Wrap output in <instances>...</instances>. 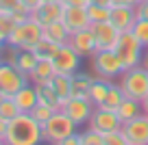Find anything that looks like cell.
Here are the masks:
<instances>
[{"label":"cell","instance_id":"60d3db41","mask_svg":"<svg viewBox=\"0 0 148 145\" xmlns=\"http://www.w3.org/2000/svg\"><path fill=\"white\" fill-rule=\"evenodd\" d=\"M94 5H102V7H111V0H92Z\"/></svg>","mask_w":148,"mask_h":145},{"label":"cell","instance_id":"e575fe53","mask_svg":"<svg viewBox=\"0 0 148 145\" xmlns=\"http://www.w3.org/2000/svg\"><path fill=\"white\" fill-rule=\"evenodd\" d=\"M20 5V0H0V13H13Z\"/></svg>","mask_w":148,"mask_h":145},{"label":"cell","instance_id":"83f0119b","mask_svg":"<svg viewBox=\"0 0 148 145\" xmlns=\"http://www.w3.org/2000/svg\"><path fill=\"white\" fill-rule=\"evenodd\" d=\"M87 13H89V20L94 22H107L111 15V7H102V5H94V2H89L87 5Z\"/></svg>","mask_w":148,"mask_h":145},{"label":"cell","instance_id":"1f68e13d","mask_svg":"<svg viewBox=\"0 0 148 145\" xmlns=\"http://www.w3.org/2000/svg\"><path fill=\"white\" fill-rule=\"evenodd\" d=\"M52 113H55V108H52V106H48V104H42V102H37L35 108L31 110V115H33V117H35L39 123L48 121V119L52 117Z\"/></svg>","mask_w":148,"mask_h":145},{"label":"cell","instance_id":"4316f807","mask_svg":"<svg viewBox=\"0 0 148 145\" xmlns=\"http://www.w3.org/2000/svg\"><path fill=\"white\" fill-rule=\"evenodd\" d=\"M57 50H59V43H55V41H48V39H39V43L33 48V52L37 54V59H52V56L57 54Z\"/></svg>","mask_w":148,"mask_h":145},{"label":"cell","instance_id":"4fadbf2b","mask_svg":"<svg viewBox=\"0 0 148 145\" xmlns=\"http://www.w3.org/2000/svg\"><path fill=\"white\" fill-rule=\"evenodd\" d=\"M68 43L72 45V48L79 52L83 59H85V56H92L94 52H96V39H94V30H92V26L70 33Z\"/></svg>","mask_w":148,"mask_h":145},{"label":"cell","instance_id":"d4e9b609","mask_svg":"<svg viewBox=\"0 0 148 145\" xmlns=\"http://www.w3.org/2000/svg\"><path fill=\"white\" fill-rule=\"evenodd\" d=\"M52 87H55L57 95L61 98V102H65L68 98H72V76H70V74H55Z\"/></svg>","mask_w":148,"mask_h":145},{"label":"cell","instance_id":"44dd1931","mask_svg":"<svg viewBox=\"0 0 148 145\" xmlns=\"http://www.w3.org/2000/svg\"><path fill=\"white\" fill-rule=\"evenodd\" d=\"M109 87H111V80H109V78H100V76L94 78L92 87H89V93H87V98L92 100L94 106H100L102 102H105L107 93H109Z\"/></svg>","mask_w":148,"mask_h":145},{"label":"cell","instance_id":"5b68a950","mask_svg":"<svg viewBox=\"0 0 148 145\" xmlns=\"http://www.w3.org/2000/svg\"><path fill=\"white\" fill-rule=\"evenodd\" d=\"M116 54L120 56L124 69L135 67V65L142 63V54H144V45L139 43V39L133 35V30H122L120 37H118V43H116Z\"/></svg>","mask_w":148,"mask_h":145},{"label":"cell","instance_id":"5bb4252c","mask_svg":"<svg viewBox=\"0 0 148 145\" xmlns=\"http://www.w3.org/2000/svg\"><path fill=\"white\" fill-rule=\"evenodd\" d=\"M63 9H65V7H63V2H61V0H50V2H46V0H44L42 5H39V7L31 13V18L37 20L42 26H46V24L57 22V20L63 18Z\"/></svg>","mask_w":148,"mask_h":145},{"label":"cell","instance_id":"74e56055","mask_svg":"<svg viewBox=\"0 0 148 145\" xmlns=\"http://www.w3.org/2000/svg\"><path fill=\"white\" fill-rule=\"evenodd\" d=\"M20 2H22V5H24V7H26V9H28V11H31V13H33V11H35L37 7L42 5L44 0H20Z\"/></svg>","mask_w":148,"mask_h":145},{"label":"cell","instance_id":"484cf974","mask_svg":"<svg viewBox=\"0 0 148 145\" xmlns=\"http://www.w3.org/2000/svg\"><path fill=\"white\" fill-rule=\"evenodd\" d=\"M126 95H124V91H122V87L118 85V82H111V87H109V93H107V98H105V102H102V108H109V110H116L118 106H120V102L124 100Z\"/></svg>","mask_w":148,"mask_h":145},{"label":"cell","instance_id":"52a82bcc","mask_svg":"<svg viewBox=\"0 0 148 145\" xmlns=\"http://www.w3.org/2000/svg\"><path fill=\"white\" fill-rule=\"evenodd\" d=\"M94 108H96V106L92 104L89 98H74V95L68 98V100L63 102V106H61V110H63L76 126L87 123L89 117H92V113H94Z\"/></svg>","mask_w":148,"mask_h":145},{"label":"cell","instance_id":"c3c4849f","mask_svg":"<svg viewBox=\"0 0 148 145\" xmlns=\"http://www.w3.org/2000/svg\"><path fill=\"white\" fill-rule=\"evenodd\" d=\"M146 115H148V113H146Z\"/></svg>","mask_w":148,"mask_h":145},{"label":"cell","instance_id":"ac0fdd59","mask_svg":"<svg viewBox=\"0 0 148 145\" xmlns=\"http://www.w3.org/2000/svg\"><path fill=\"white\" fill-rule=\"evenodd\" d=\"M55 74H57V69H55V65H52V59H39L37 65L33 67V72L28 74V80H31L33 85L50 82L52 78H55Z\"/></svg>","mask_w":148,"mask_h":145},{"label":"cell","instance_id":"4dcf8cb0","mask_svg":"<svg viewBox=\"0 0 148 145\" xmlns=\"http://www.w3.org/2000/svg\"><path fill=\"white\" fill-rule=\"evenodd\" d=\"M81 145H105V134L94 128H87L85 132H81Z\"/></svg>","mask_w":148,"mask_h":145},{"label":"cell","instance_id":"ee69618b","mask_svg":"<svg viewBox=\"0 0 148 145\" xmlns=\"http://www.w3.org/2000/svg\"><path fill=\"white\" fill-rule=\"evenodd\" d=\"M2 143H5V141H2V139H0V145H2Z\"/></svg>","mask_w":148,"mask_h":145},{"label":"cell","instance_id":"9a60e30c","mask_svg":"<svg viewBox=\"0 0 148 145\" xmlns=\"http://www.w3.org/2000/svg\"><path fill=\"white\" fill-rule=\"evenodd\" d=\"M61 22L68 26L70 33H74V30H81V28H87L89 24H92V20H89L87 7H65Z\"/></svg>","mask_w":148,"mask_h":145},{"label":"cell","instance_id":"bcb514c9","mask_svg":"<svg viewBox=\"0 0 148 145\" xmlns=\"http://www.w3.org/2000/svg\"><path fill=\"white\" fill-rule=\"evenodd\" d=\"M0 63H2V59H0Z\"/></svg>","mask_w":148,"mask_h":145},{"label":"cell","instance_id":"7bdbcfd3","mask_svg":"<svg viewBox=\"0 0 148 145\" xmlns=\"http://www.w3.org/2000/svg\"><path fill=\"white\" fill-rule=\"evenodd\" d=\"M5 48H7V43H0V59L5 56Z\"/></svg>","mask_w":148,"mask_h":145},{"label":"cell","instance_id":"2e32d148","mask_svg":"<svg viewBox=\"0 0 148 145\" xmlns=\"http://www.w3.org/2000/svg\"><path fill=\"white\" fill-rule=\"evenodd\" d=\"M137 20V13H135V7H126V5H111V15L109 22L118 28V30H131Z\"/></svg>","mask_w":148,"mask_h":145},{"label":"cell","instance_id":"ffe728a7","mask_svg":"<svg viewBox=\"0 0 148 145\" xmlns=\"http://www.w3.org/2000/svg\"><path fill=\"white\" fill-rule=\"evenodd\" d=\"M44 39L63 45V43H68V39H70V30L61 20H57V22H50V24L44 26Z\"/></svg>","mask_w":148,"mask_h":145},{"label":"cell","instance_id":"8fae6325","mask_svg":"<svg viewBox=\"0 0 148 145\" xmlns=\"http://www.w3.org/2000/svg\"><path fill=\"white\" fill-rule=\"evenodd\" d=\"M89 26H92L94 39H96V52L98 50H113V48H116L120 30H118L109 20H107V22H94V24H89Z\"/></svg>","mask_w":148,"mask_h":145},{"label":"cell","instance_id":"9c48e42d","mask_svg":"<svg viewBox=\"0 0 148 145\" xmlns=\"http://www.w3.org/2000/svg\"><path fill=\"white\" fill-rule=\"evenodd\" d=\"M24 85H28V76L22 74L15 65L2 61L0 63V89L7 95H13L18 89H22Z\"/></svg>","mask_w":148,"mask_h":145},{"label":"cell","instance_id":"7402d4cb","mask_svg":"<svg viewBox=\"0 0 148 145\" xmlns=\"http://www.w3.org/2000/svg\"><path fill=\"white\" fill-rule=\"evenodd\" d=\"M142 102L139 100H133V98H124V100L120 102V106L116 108V115L120 117V121H129V119L137 117V115H142Z\"/></svg>","mask_w":148,"mask_h":145},{"label":"cell","instance_id":"6da1fadb","mask_svg":"<svg viewBox=\"0 0 148 145\" xmlns=\"http://www.w3.org/2000/svg\"><path fill=\"white\" fill-rule=\"evenodd\" d=\"M44 141L42 123L37 121L31 113H20L13 119H9L7 126V145H37Z\"/></svg>","mask_w":148,"mask_h":145},{"label":"cell","instance_id":"8992f818","mask_svg":"<svg viewBox=\"0 0 148 145\" xmlns=\"http://www.w3.org/2000/svg\"><path fill=\"white\" fill-rule=\"evenodd\" d=\"M89 59H92L94 72L100 78L116 80V78H120L122 72H124V65H122L120 56L116 54V50H98V52H94Z\"/></svg>","mask_w":148,"mask_h":145},{"label":"cell","instance_id":"7dc6e473","mask_svg":"<svg viewBox=\"0 0 148 145\" xmlns=\"http://www.w3.org/2000/svg\"><path fill=\"white\" fill-rule=\"evenodd\" d=\"M46 2H50V0H46Z\"/></svg>","mask_w":148,"mask_h":145},{"label":"cell","instance_id":"7c38bea8","mask_svg":"<svg viewBox=\"0 0 148 145\" xmlns=\"http://www.w3.org/2000/svg\"><path fill=\"white\" fill-rule=\"evenodd\" d=\"M89 128H94V130L98 132H111V130H120L122 128V121L120 117L116 115V110H109V108H102V106H96L92 113V117H89L87 121Z\"/></svg>","mask_w":148,"mask_h":145},{"label":"cell","instance_id":"f546056e","mask_svg":"<svg viewBox=\"0 0 148 145\" xmlns=\"http://www.w3.org/2000/svg\"><path fill=\"white\" fill-rule=\"evenodd\" d=\"M13 28H15V20L11 18V13H0V43H7Z\"/></svg>","mask_w":148,"mask_h":145},{"label":"cell","instance_id":"d590c367","mask_svg":"<svg viewBox=\"0 0 148 145\" xmlns=\"http://www.w3.org/2000/svg\"><path fill=\"white\" fill-rule=\"evenodd\" d=\"M135 13H137V18L148 20V0H144V2H139V5L135 7Z\"/></svg>","mask_w":148,"mask_h":145},{"label":"cell","instance_id":"836d02e7","mask_svg":"<svg viewBox=\"0 0 148 145\" xmlns=\"http://www.w3.org/2000/svg\"><path fill=\"white\" fill-rule=\"evenodd\" d=\"M11 18L15 20V24H22V22H26V20L31 18V11H28L24 5H20L18 9H15L13 13H11Z\"/></svg>","mask_w":148,"mask_h":145},{"label":"cell","instance_id":"f1b7e54d","mask_svg":"<svg viewBox=\"0 0 148 145\" xmlns=\"http://www.w3.org/2000/svg\"><path fill=\"white\" fill-rule=\"evenodd\" d=\"M131 30H133V35L139 39V43H142L144 48H148V20L146 18H137Z\"/></svg>","mask_w":148,"mask_h":145},{"label":"cell","instance_id":"cb8c5ba5","mask_svg":"<svg viewBox=\"0 0 148 145\" xmlns=\"http://www.w3.org/2000/svg\"><path fill=\"white\" fill-rule=\"evenodd\" d=\"M94 78L85 72H76L72 74V95L74 98H87L89 87H92Z\"/></svg>","mask_w":148,"mask_h":145},{"label":"cell","instance_id":"e0dca14e","mask_svg":"<svg viewBox=\"0 0 148 145\" xmlns=\"http://www.w3.org/2000/svg\"><path fill=\"white\" fill-rule=\"evenodd\" d=\"M13 100H15V104H18L20 113H31V110L35 108V104L39 102V100H37L35 85H24L22 89H18L13 93Z\"/></svg>","mask_w":148,"mask_h":145},{"label":"cell","instance_id":"f6af8a7d","mask_svg":"<svg viewBox=\"0 0 148 145\" xmlns=\"http://www.w3.org/2000/svg\"><path fill=\"white\" fill-rule=\"evenodd\" d=\"M139 2H144V0H137V5H139Z\"/></svg>","mask_w":148,"mask_h":145},{"label":"cell","instance_id":"277c9868","mask_svg":"<svg viewBox=\"0 0 148 145\" xmlns=\"http://www.w3.org/2000/svg\"><path fill=\"white\" fill-rule=\"evenodd\" d=\"M118 85L122 87L126 98H133V100H144V95L148 93V72L142 67V65H135V67H129L122 72L120 82Z\"/></svg>","mask_w":148,"mask_h":145},{"label":"cell","instance_id":"ba28073f","mask_svg":"<svg viewBox=\"0 0 148 145\" xmlns=\"http://www.w3.org/2000/svg\"><path fill=\"white\" fill-rule=\"evenodd\" d=\"M81 61H83V56L79 54V52L74 50L70 43H63L59 45V50H57V54L52 56V65H55L57 74H76L81 67Z\"/></svg>","mask_w":148,"mask_h":145},{"label":"cell","instance_id":"3957f363","mask_svg":"<svg viewBox=\"0 0 148 145\" xmlns=\"http://www.w3.org/2000/svg\"><path fill=\"white\" fill-rule=\"evenodd\" d=\"M44 37V26L37 20L28 18L26 22L15 24V28L11 30L9 39H7V45H13V48H22V50H33L39 39Z\"/></svg>","mask_w":148,"mask_h":145},{"label":"cell","instance_id":"d6a6232c","mask_svg":"<svg viewBox=\"0 0 148 145\" xmlns=\"http://www.w3.org/2000/svg\"><path fill=\"white\" fill-rule=\"evenodd\" d=\"M105 145H129V141H126L124 132L120 130H111V132H105Z\"/></svg>","mask_w":148,"mask_h":145},{"label":"cell","instance_id":"ab89813d","mask_svg":"<svg viewBox=\"0 0 148 145\" xmlns=\"http://www.w3.org/2000/svg\"><path fill=\"white\" fill-rule=\"evenodd\" d=\"M139 65H142V67H144V69L148 72V48H144V54H142V63H139Z\"/></svg>","mask_w":148,"mask_h":145},{"label":"cell","instance_id":"30bf717a","mask_svg":"<svg viewBox=\"0 0 148 145\" xmlns=\"http://www.w3.org/2000/svg\"><path fill=\"white\" fill-rule=\"evenodd\" d=\"M122 132H124L129 145H148V115L142 113L137 117L124 121Z\"/></svg>","mask_w":148,"mask_h":145},{"label":"cell","instance_id":"b9f144b4","mask_svg":"<svg viewBox=\"0 0 148 145\" xmlns=\"http://www.w3.org/2000/svg\"><path fill=\"white\" fill-rule=\"evenodd\" d=\"M142 110H144V113H148V93L144 95V100H142Z\"/></svg>","mask_w":148,"mask_h":145},{"label":"cell","instance_id":"d6986e66","mask_svg":"<svg viewBox=\"0 0 148 145\" xmlns=\"http://www.w3.org/2000/svg\"><path fill=\"white\" fill-rule=\"evenodd\" d=\"M35 89H37V100L42 102V104H48L55 110H61L63 102H61V98L57 95L55 87H52V80L50 82H39V85H35Z\"/></svg>","mask_w":148,"mask_h":145},{"label":"cell","instance_id":"7a4b0ae2","mask_svg":"<svg viewBox=\"0 0 148 145\" xmlns=\"http://www.w3.org/2000/svg\"><path fill=\"white\" fill-rule=\"evenodd\" d=\"M76 128H79V126H76L63 110H55L52 117L42 123L44 141H46V143H52V145H61L70 134L76 132Z\"/></svg>","mask_w":148,"mask_h":145},{"label":"cell","instance_id":"8d00e7d4","mask_svg":"<svg viewBox=\"0 0 148 145\" xmlns=\"http://www.w3.org/2000/svg\"><path fill=\"white\" fill-rule=\"evenodd\" d=\"M65 7H87L92 0H61Z\"/></svg>","mask_w":148,"mask_h":145},{"label":"cell","instance_id":"603a6c76","mask_svg":"<svg viewBox=\"0 0 148 145\" xmlns=\"http://www.w3.org/2000/svg\"><path fill=\"white\" fill-rule=\"evenodd\" d=\"M37 54L33 50H22V48H18V54H15V61H13V65L20 69L22 74H31L33 72V67L37 65Z\"/></svg>","mask_w":148,"mask_h":145},{"label":"cell","instance_id":"f35d334b","mask_svg":"<svg viewBox=\"0 0 148 145\" xmlns=\"http://www.w3.org/2000/svg\"><path fill=\"white\" fill-rule=\"evenodd\" d=\"M111 5H126V7H137V0H111Z\"/></svg>","mask_w":148,"mask_h":145}]
</instances>
